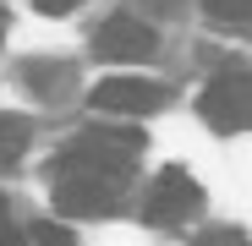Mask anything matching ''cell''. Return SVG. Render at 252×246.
Instances as JSON below:
<instances>
[{"instance_id":"3","label":"cell","mask_w":252,"mask_h":246,"mask_svg":"<svg viewBox=\"0 0 252 246\" xmlns=\"http://www.w3.org/2000/svg\"><path fill=\"white\" fill-rule=\"evenodd\" d=\"M197 109H203V120H208L214 132H247V126H252V77H241V71L214 77V82L203 88Z\"/></svg>"},{"instance_id":"8","label":"cell","mask_w":252,"mask_h":246,"mask_svg":"<svg viewBox=\"0 0 252 246\" xmlns=\"http://www.w3.org/2000/svg\"><path fill=\"white\" fill-rule=\"evenodd\" d=\"M22 241H28V246H77V241H71V230H66V224H50V219H38Z\"/></svg>"},{"instance_id":"4","label":"cell","mask_w":252,"mask_h":246,"mask_svg":"<svg viewBox=\"0 0 252 246\" xmlns=\"http://www.w3.org/2000/svg\"><path fill=\"white\" fill-rule=\"evenodd\" d=\"M154 50H159V38H154V27L148 22H137V17H110L99 33H94V55L99 60H154Z\"/></svg>"},{"instance_id":"14","label":"cell","mask_w":252,"mask_h":246,"mask_svg":"<svg viewBox=\"0 0 252 246\" xmlns=\"http://www.w3.org/2000/svg\"><path fill=\"white\" fill-rule=\"evenodd\" d=\"M0 33H6V11H0Z\"/></svg>"},{"instance_id":"10","label":"cell","mask_w":252,"mask_h":246,"mask_svg":"<svg viewBox=\"0 0 252 246\" xmlns=\"http://www.w3.org/2000/svg\"><path fill=\"white\" fill-rule=\"evenodd\" d=\"M33 6L44 11V17H66V11H77V6H82V0H33Z\"/></svg>"},{"instance_id":"6","label":"cell","mask_w":252,"mask_h":246,"mask_svg":"<svg viewBox=\"0 0 252 246\" xmlns=\"http://www.w3.org/2000/svg\"><path fill=\"white\" fill-rule=\"evenodd\" d=\"M164 104V88L148 77H104L94 88V109L104 115H154Z\"/></svg>"},{"instance_id":"5","label":"cell","mask_w":252,"mask_h":246,"mask_svg":"<svg viewBox=\"0 0 252 246\" xmlns=\"http://www.w3.org/2000/svg\"><path fill=\"white\" fill-rule=\"evenodd\" d=\"M71 153H82V159L104 164V170H121L126 175V164L143 153V132L137 126H88V132L71 142Z\"/></svg>"},{"instance_id":"2","label":"cell","mask_w":252,"mask_h":246,"mask_svg":"<svg viewBox=\"0 0 252 246\" xmlns=\"http://www.w3.org/2000/svg\"><path fill=\"white\" fill-rule=\"evenodd\" d=\"M203 214V186L187 175V170H164L154 186H148V197H143V219L154 224V230H181V224H192Z\"/></svg>"},{"instance_id":"12","label":"cell","mask_w":252,"mask_h":246,"mask_svg":"<svg viewBox=\"0 0 252 246\" xmlns=\"http://www.w3.org/2000/svg\"><path fill=\"white\" fill-rule=\"evenodd\" d=\"M0 246H28V241H22V235H6V241H0Z\"/></svg>"},{"instance_id":"9","label":"cell","mask_w":252,"mask_h":246,"mask_svg":"<svg viewBox=\"0 0 252 246\" xmlns=\"http://www.w3.org/2000/svg\"><path fill=\"white\" fill-rule=\"evenodd\" d=\"M208 17H214V22H247L252 17V0H208Z\"/></svg>"},{"instance_id":"7","label":"cell","mask_w":252,"mask_h":246,"mask_svg":"<svg viewBox=\"0 0 252 246\" xmlns=\"http://www.w3.org/2000/svg\"><path fill=\"white\" fill-rule=\"evenodd\" d=\"M28 153V120L22 115H0V164H17Z\"/></svg>"},{"instance_id":"13","label":"cell","mask_w":252,"mask_h":246,"mask_svg":"<svg viewBox=\"0 0 252 246\" xmlns=\"http://www.w3.org/2000/svg\"><path fill=\"white\" fill-rule=\"evenodd\" d=\"M0 230H6V197H0Z\"/></svg>"},{"instance_id":"1","label":"cell","mask_w":252,"mask_h":246,"mask_svg":"<svg viewBox=\"0 0 252 246\" xmlns=\"http://www.w3.org/2000/svg\"><path fill=\"white\" fill-rule=\"evenodd\" d=\"M121 186H126L121 170H104V164L82 159V153H66L61 170H55V208H66V214H115Z\"/></svg>"},{"instance_id":"11","label":"cell","mask_w":252,"mask_h":246,"mask_svg":"<svg viewBox=\"0 0 252 246\" xmlns=\"http://www.w3.org/2000/svg\"><path fill=\"white\" fill-rule=\"evenodd\" d=\"M197 246H236V235H225V230H208Z\"/></svg>"}]
</instances>
